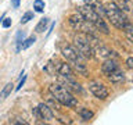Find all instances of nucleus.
<instances>
[{
	"label": "nucleus",
	"instance_id": "nucleus-1",
	"mask_svg": "<svg viewBox=\"0 0 133 125\" xmlns=\"http://www.w3.org/2000/svg\"><path fill=\"white\" fill-rule=\"evenodd\" d=\"M104 12H105V17L110 20V22L114 25L115 28L123 31L125 28L130 24V20L126 15V12L119 10L115 4H108V6L104 7Z\"/></svg>",
	"mask_w": 133,
	"mask_h": 125
},
{
	"label": "nucleus",
	"instance_id": "nucleus-2",
	"mask_svg": "<svg viewBox=\"0 0 133 125\" xmlns=\"http://www.w3.org/2000/svg\"><path fill=\"white\" fill-rule=\"evenodd\" d=\"M49 90H50V93H51L53 97L60 104H62V106L75 107L78 104V100H76V97H74L72 92H69L66 88H64L62 85H60V83H53V85H50Z\"/></svg>",
	"mask_w": 133,
	"mask_h": 125
},
{
	"label": "nucleus",
	"instance_id": "nucleus-3",
	"mask_svg": "<svg viewBox=\"0 0 133 125\" xmlns=\"http://www.w3.org/2000/svg\"><path fill=\"white\" fill-rule=\"evenodd\" d=\"M74 43H75V49L79 52V54L83 58H91L93 57V50L91 46L87 40V38L85 33H76L74 36Z\"/></svg>",
	"mask_w": 133,
	"mask_h": 125
},
{
	"label": "nucleus",
	"instance_id": "nucleus-4",
	"mask_svg": "<svg viewBox=\"0 0 133 125\" xmlns=\"http://www.w3.org/2000/svg\"><path fill=\"white\" fill-rule=\"evenodd\" d=\"M61 53H62V56H64L68 61H71V63H76V61L85 60V58L79 54L78 50L75 49L72 45H68V43L61 45Z\"/></svg>",
	"mask_w": 133,
	"mask_h": 125
},
{
	"label": "nucleus",
	"instance_id": "nucleus-5",
	"mask_svg": "<svg viewBox=\"0 0 133 125\" xmlns=\"http://www.w3.org/2000/svg\"><path fill=\"white\" fill-rule=\"evenodd\" d=\"M89 90L93 93L97 99L100 100H105L108 97V90H107V88L103 85V83H100L97 81H91L89 83Z\"/></svg>",
	"mask_w": 133,
	"mask_h": 125
},
{
	"label": "nucleus",
	"instance_id": "nucleus-6",
	"mask_svg": "<svg viewBox=\"0 0 133 125\" xmlns=\"http://www.w3.org/2000/svg\"><path fill=\"white\" fill-rule=\"evenodd\" d=\"M78 11L83 15V18L87 20V21H90L91 24H94L96 21H97V20L100 18V15H98L97 12H96L91 7L87 6V4H83V6L78 7Z\"/></svg>",
	"mask_w": 133,
	"mask_h": 125
},
{
	"label": "nucleus",
	"instance_id": "nucleus-7",
	"mask_svg": "<svg viewBox=\"0 0 133 125\" xmlns=\"http://www.w3.org/2000/svg\"><path fill=\"white\" fill-rule=\"evenodd\" d=\"M54 65H56V71L61 75V77L74 78V70L69 64H66L64 61H57V64H54Z\"/></svg>",
	"mask_w": 133,
	"mask_h": 125
},
{
	"label": "nucleus",
	"instance_id": "nucleus-8",
	"mask_svg": "<svg viewBox=\"0 0 133 125\" xmlns=\"http://www.w3.org/2000/svg\"><path fill=\"white\" fill-rule=\"evenodd\" d=\"M37 110H39V114H40V118L44 120V121H51L54 118V114H53V110L50 108L46 103H40L37 106Z\"/></svg>",
	"mask_w": 133,
	"mask_h": 125
},
{
	"label": "nucleus",
	"instance_id": "nucleus-9",
	"mask_svg": "<svg viewBox=\"0 0 133 125\" xmlns=\"http://www.w3.org/2000/svg\"><path fill=\"white\" fill-rule=\"evenodd\" d=\"M108 77V81H110L111 83H115V85H118V83H122L125 81V74L122 70L116 68L115 71H112V72H110L107 75Z\"/></svg>",
	"mask_w": 133,
	"mask_h": 125
},
{
	"label": "nucleus",
	"instance_id": "nucleus-10",
	"mask_svg": "<svg viewBox=\"0 0 133 125\" xmlns=\"http://www.w3.org/2000/svg\"><path fill=\"white\" fill-rule=\"evenodd\" d=\"M62 78H64V77H62ZM62 86L66 88L69 92H75V93H81V92H82L81 85H79L74 78H64V85H62Z\"/></svg>",
	"mask_w": 133,
	"mask_h": 125
},
{
	"label": "nucleus",
	"instance_id": "nucleus-11",
	"mask_svg": "<svg viewBox=\"0 0 133 125\" xmlns=\"http://www.w3.org/2000/svg\"><path fill=\"white\" fill-rule=\"evenodd\" d=\"M116 68H118V63H116L115 58H107V60L104 61V64L101 65V71L105 75H108L110 72H112V71H115Z\"/></svg>",
	"mask_w": 133,
	"mask_h": 125
},
{
	"label": "nucleus",
	"instance_id": "nucleus-12",
	"mask_svg": "<svg viewBox=\"0 0 133 125\" xmlns=\"http://www.w3.org/2000/svg\"><path fill=\"white\" fill-rule=\"evenodd\" d=\"M83 2H85V4H87L89 7L93 8V10L97 12L100 17H105V12H104V6L98 2V0H83Z\"/></svg>",
	"mask_w": 133,
	"mask_h": 125
},
{
	"label": "nucleus",
	"instance_id": "nucleus-13",
	"mask_svg": "<svg viewBox=\"0 0 133 125\" xmlns=\"http://www.w3.org/2000/svg\"><path fill=\"white\" fill-rule=\"evenodd\" d=\"M68 21H69V24H71V27H72V28L79 29V28H81V25H82V22L85 21V18H83V15L78 11V12H75V14L69 15Z\"/></svg>",
	"mask_w": 133,
	"mask_h": 125
},
{
	"label": "nucleus",
	"instance_id": "nucleus-14",
	"mask_svg": "<svg viewBox=\"0 0 133 125\" xmlns=\"http://www.w3.org/2000/svg\"><path fill=\"white\" fill-rule=\"evenodd\" d=\"M112 4H115L116 7L119 8V10H122L125 12H129L132 10V3H130V0H112Z\"/></svg>",
	"mask_w": 133,
	"mask_h": 125
},
{
	"label": "nucleus",
	"instance_id": "nucleus-15",
	"mask_svg": "<svg viewBox=\"0 0 133 125\" xmlns=\"http://www.w3.org/2000/svg\"><path fill=\"white\" fill-rule=\"evenodd\" d=\"M96 28H97V31L98 32H103L104 35H108L110 33V29H108V25L104 22V20H103V17H100V18L96 21V22L93 24Z\"/></svg>",
	"mask_w": 133,
	"mask_h": 125
},
{
	"label": "nucleus",
	"instance_id": "nucleus-16",
	"mask_svg": "<svg viewBox=\"0 0 133 125\" xmlns=\"http://www.w3.org/2000/svg\"><path fill=\"white\" fill-rule=\"evenodd\" d=\"M79 115L82 117V120L85 121H89L94 117V113L90 110V108H86V107H82L81 110H79Z\"/></svg>",
	"mask_w": 133,
	"mask_h": 125
},
{
	"label": "nucleus",
	"instance_id": "nucleus-17",
	"mask_svg": "<svg viewBox=\"0 0 133 125\" xmlns=\"http://www.w3.org/2000/svg\"><path fill=\"white\" fill-rule=\"evenodd\" d=\"M12 86H14V85H12L11 82H8L7 85L3 88V90L0 92V102H3L4 99H7L8 96H10V93L12 92Z\"/></svg>",
	"mask_w": 133,
	"mask_h": 125
},
{
	"label": "nucleus",
	"instance_id": "nucleus-18",
	"mask_svg": "<svg viewBox=\"0 0 133 125\" xmlns=\"http://www.w3.org/2000/svg\"><path fill=\"white\" fill-rule=\"evenodd\" d=\"M47 25H49V18H42L40 21H39V24L36 25V28H35V31L37 32V33H42V32H44L46 31V28H47Z\"/></svg>",
	"mask_w": 133,
	"mask_h": 125
},
{
	"label": "nucleus",
	"instance_id": "nucleus-19",
	"mask_svg": "<svg viewBox=\"0 0 133 125\" xmlns=\"http://www.w3.org/2000/svg\"><path fill=\"white\" fill-rule=\"evenodd\" d=\"M123 31H125V35L128 38V42L129 43H133V27H132V24H129Z\"/></svg>",
	"mask_w": 133,
	"mask_h": 125
},
{
	"label": "nucleus",
	"instance_id": "nucleus-20",
	"mask_svg": "<svg viewBox=\"0 0 133 125\" xmlns=\"http://www.w3.org/2000/svg\"><path fill=\"white\" fill-rule=\"evenodd\" d=\"M46 104H47L50 108H56V110H60V103H58L57 100L53 97V96H51V97H49V100H47V103H46Z\"/></svg>",
	"mask_w": 133,
	"mask_h": 125
},
{
	"label": "nucleus",
	"instance_id": "nucleus-21",
	"mask_svg": "<svg viewBox=\"0 0 133 125\" xmlns=\"http://www.w3.org/2000/svg\"><path fill=\"white\" fill-rule=\"evenodd\" d=\"M33 8H35L37 12H43V10H44V2H43V0H35V3H33Z\"/></svg>",
	"mask_w": 133,
	"mask_h": 125
},
{
	"label": "nucleus",
	"instance_id": "nucleus-22",
	"mask_svg": "<svg viewBox=\"0 0 133 125\" xmlns=\"http://www.w3.org/2000/svg\"><path fill=\"white\" fill-rule=\"evenodd\" d=\"M35 42H36V38L35 36H31V38H28L26 40L22 42V46H21V47H22V49H28V47H31Z\"/></svg>",
	"mask_w": 133,
	"mask_h": 125
},
{
	"label": "nucleus",
	"instance_id": "nucleus-23",
	"mask_svg": "<svg viewBox=\"0 0 133 125\" xmlns=\"http://www.w3.org/2000/svg\"><path fill=\"white\" fill-rule=\"evenodd\" d=\"M44 70H46V72H49L50 75H56V65L54 64H51V63H47L46 64V67H44Z\"/></svg>",
	"mask_w": 133,
	"mask_h": 125
},
{
	"label": "nucleus",
	"instance_id": "nucleus-24",
	"mask_svg": "<svg viewBox=\"0 0 133 125\" xmlns=\"http://www.w3.org/2000/svg\"><path fill=\"white\" fill-rule=\"evenodd\" d=\"M33 18V12L31 11H28V12H25V14L22 15V18H21V24H26L29 20H32Z\"/></svg>",
	"mask_w": 133,
	"mask_h": 125
},
{
	"label": "nucleus",
	"instance_id": "nucleus-25",
	"mask_svg": "<svg viewBox=\"0 0 133 125\" xmlns=\"http://www.w3.org/2000/svg\"><path fill=\"white\" fill-rule=\"evenodd\" d=\"M126 67L128 68H133V57H128V60H126Z\"/></svg>",
	"mask_w": 133,
	"mask_h": 125
},
{
	"label": "nucleus",
	"instance_id": "nucleus-26",
	"mask_svg": "<svg viewBox=\"0 0 133 125\" xmlns=\"http://www.w3.org/2000/svg\"><path fill=\"white\" fill-rule=\"evenodd\" d=\"M10 122L11 124H26V121H24V120H21V118H15V120H11Z\"/></svg>",
	"mask_w": 133,
	"mask_h": 125
},
{
	"label": "nucleus",
	"instance_id": "nucleus-27",
	"mask_svg": "<svg viewBox=\"0 0 133 125\" xmlns=\"http://www.w3.org/2000/svg\"><path fill=\"white\" fill-rule=\"evenodd\" d=\"M10 25H11V18H6V20L3 21V27L4 28H8Z\"/></svg>",
	"mask_w": 133,
	"mask_h": 125
},
{
	"label": "nucleus",
	"instance_id": "nucleus-28",
	"mask_svg": "<svg viewBox=\"0 0 133 125\" xmlns=\"http://www.w3.org/2000/svg\"><path fill=\"white\" fill-rule=\"evenodd\" d=\"M25 79H26V77H24V78H22V81H21V82H19V85L17 86V90H19L21 88H22V85H24V82H25Z\"/></svg>",
	"mask_w": 133,
	"mask_h": 125
},
{
	"label": "nucleus",
	"instance_id": "nucleus-29",
	"mask_svg": "<svg viewBox=\"0 0 133 125\" xmlns=\"http://www.w3.org/2000/svg\"><path fill=\"white\" fill-rule=\"evenodd\" d=\"M33 114L36 115V118H40V114H39V110H37V108H33Z\"/></svg>",
	"mask_w": 133,
	"mask_h": 125
},
{
	"label": "nucleus",
	"instance_id": "nucleus-30",
	"mask_svg": "<svg viewBox=\"0 0 133 125\" xmlns=\"http://www.w3.org/2000/svg\"><path fill=\"white\" fill-rule=\"evenodd\" d=\"M19 6V0H12V7H18Z\"/></svg>",
	"mask_w": 133,
	"mask_h": 125
},
{
	"label": "nucleus",
	"instance_id": "nucleus-31",
	"mask_svg": "<svg viewBox=\"0 0 133 125\" xmlns=\"http://www.w3.org/2000/svg\"><path fill=\"white\" fill-rule=\"evenodd\" d=\"M0 21H2V20H0Z\"/></svg>",
	"mask_w": 133,
	"mask_h": 125
}]
</instances>
